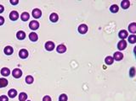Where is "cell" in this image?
Here are the masks:
<instances>
[{
    "label": "cell",
    "instance_id": "33",
    "mask_svg": "<svg viewBox=\"0 0 136 101\" xmlns=\"http://www.w3.org/2000/svg\"><path fill=\"white\" fill-rule=\"evenodd\" d=\"M3 10H4V8H3V5L0 4V14H1V13H3Z\"/></svg>",
    "mask_w": 136,
    "mask_h": 101
},
{
    "label": "cell",
    "instance_id": "32",
    "mask_svg": "<svg viewBox=\"0 0 136 101\" xmlns=\"http://www.w3.org/2000/svg\"><path fill=\"white\" fill-rule=\"evenodd\" d=\"M10 3H11L13 5H16L18 3H19V1H18V0H16V1H13V0H10Z\"/></svg>",
    "mask_w": 136,
    "mask_h": 101
},
{
    "label": "cell",
    "instance_id": "28",
    "mask_svg": "<svg viewBox=\"0 0 136 101\" xmlns=\"http://www.w3.org/2000/svg\"><path fill=\"white\" fill-rule=\"evenodd\" d=\"M67 100H68V97L65 93H62L59 97V101H67Z\"/></svg>",
    "mask_w": 136,
    "mask_h": 101
},
{
    "label": "cell",
    "instance_id": "19",
    "mask_svg": "<svg viewBox=\"0 0 136 101\" xmlns=\"http://www.w3.org/2000/svg\"><path fill=\"white\" fill-rule=\"evenodd\" d=\"M8 95L10 98H14V97L17 95V91L14 89H11L8 91Z\"/></svg>",
    "mask_w": 136,
    "mask_h": 101
},
{
    "label": "cell",
    "instance_id": "31",
    "mask_svg": "<svg viewBox=\"0 0 136 101\" xmlns=\"http://www.w3.org/2000/svg\"><path fill=\"white\" fill-rule=\"evenodd\" d=\"M3 23H4V18L0 16V25H3Z\"/></svg>",
    "mask_w": 136,
    "mask_h": 101
},
{
    "label": "cell",
    "instance_id": "20",
    "mask_svg": "<svg viewBox=\"0 0 136 101\" xmlns=\"http://www.w3.org/2000/svg\"><path fill=\"white\" fill-rule=\"evenodd\" d=\"M29 18H30V14H29L27 12L22 13L21 15V19L22 21H27V20L29 19Z\"/></svg>",
    "mask_w": 136,
    "mask_h": 101
},
{
    "label": "cell",
    "instance_id": "6",
    "mask_svg": "<svg viewBox=\"0 0 136 101\" xmlns=\"http://www.w3.org/2000/svg\"><path fill=\"white\" fill-rule=\"evenodd\" d=\"M32 16H33L35 19H39L42 16V11L39 9H34L32 10Z\"/></svg>",
    "mask_w": 136,
    "mask_h": 101
},
{
    "label": "cell",
    "instance_id": "1",
    "mask_svg": "<svg viewBox=\"0 0 136 101\" xmlns=\"http://www.w3.org/2000/svg\"><path fill=\"white\" fill-rule=\"evenodd\" d=\"M12 75L14 78H19L22 76V71L19 68H14V70L12 71Z\"/></svg>",
    "mask_w": 136,
    "mask_h": 101
},
{
    "label": "cell",
    "instance_id": "30",
    "mask_svg": "<svg viewBox=\"0 0 136 101\" xmlns=\"http://www.w3.org/2000/svg\"><path fill=\"white\" fill-rule=\"evenodd\" d=\"M52 100H51L50 96H49V95H46V96H44L43 98V101H51Z\"/></svg>",
    "mask_w": 136,
    "mask_h": 101
},
{
    "label": "cell",
    "instance_id": "22",
    "mask_svg": "<svg viewBox=\"0 0 136 101\" xmlns=\"http://www.w3.org/2000/svg\"><path fill=\"white\" fill-rule=\"evenodd\" d=\"M114 62V59L112 56H108L106 57V59H105V62H106V64H107V65H111V64L113 63Z\"/></svg>",
    "mask_w": 136,
    "mask_h": 101
},
{
    "label": "cell",
    "instance_id": "16",
    "mask_svg": "<svg viewBox=\"0 0 136 101\" xmlns=\"http://www.w3.org/2000/svg\"><path fill=\"white\" fill-rule=\"evenodd\" d=\"M16 37H17L18 40H24L26 38V33L22 30L18 31L17 34H16Z\"/></svg>",
    "mask_w": 136,
    "mask_h": 101
},
{
    "label": "cell",
    "instance_id": "26",
    "mask_svg": "<svg viewBox=\"0 0 136 101\" xmlns=\"http://www.w3.org/2000/svg\"><path fill=\"white\" fill-rule=\"evenodd\" d=\"M135 74H136L135 67H132L131 68H130V70H129V76H130V78H134V77L135 76Z\"/></svg>",
    "mask_w": 136,
    "mask_h": 101
},
{
    "label": "cell",
    "instance_id": "35",
    "mask_svg": "<svg viewBox=\"0 0 136 101\" xmlns=\"http://www.w3.org/2000/svg\"><path fill=\"white\" fill-rule=\"evenodd\" d=\"M27 101H31V100H27Z\"/></svg>",
    "mask_w": 136,
    "mask_h": 101
},
{
    "label": "cell",
    "instance_id": "9",
    "mask_svg": "<svg viewBox=\"0 0 136 101\" xmlns=\"http://www.w3.org/2000/svg\"><path fill=\"white\" fill-rule=\"evenodd\" d=\"M19 18V14H18L17 11H12L10 14V19L12 20V21H15V20L18 19Z\"/></svg>",
    "mask_w": 136,
    "mask_h": 101
},
{
    "label": "cell",
    "instance_id": "24",
    "mask_svg": "<svg viewBox=\"0 0 136 101\" xmlns=\"http://www.w3.org/2000/svg\"><path fill=\"white\" fill-rule=\"evenodd\" d=\"M128 42L131 44H135L136 43V36H135V35H131V36H129L128 37Z\"/></svg>",
    "mask_w": 136,
    "mask_h": 101
},
{
    "label": "cell",
    "instance_id": "4",
    "mask_svg": "<svg viewBox=\"0 0 136 101\" xmlns=\"http://www.w3.org/2000/svg\"><path fill=\"white\" fill-rule=\"evenodd\" d=\"M126 47H127V42L125 40H121L120 41L117 43V48H118V50L122 51V50H124Z\"/></svg>",
    "mask_w": 136,
    "mask_h": 101
},
{
    "label": "cell",
    "instance_id": "3",
    "mask_svg": "<svg viewBox=\"0 0 136 101\" xmlns=\"http://www.w3.org/2000/svg\"><path fill=\"white\" fill-rule=\"evenodd\" d=\"M87 31H88V26L85 24H82V25H80L79 26H78V32H79L80 34H82V35L86 34Z\"/></svg>",
    "mask_w": 136,
    "mask_h": 101
},
{
    "label": "cell",
    "instance_id": "34",
    "mask_svg": "<svg viewBox=\"0 0 136 101\" xmlns=\"http://www.w3.org/2000/svg\"><path fill=\"white\" fill-rule=\"evenodd\" d=\"M134 52H135V56H136V46L134 48Z\"/></svg>",
    "mask_w": 136,
    "mask_h": 101
},
{
    "label": "cell",
    "instance_id": "17",
    "mask_svg": "<svg viewBox=\"0 0 136 101\" xmlns=\"http://www.w3.org/2000/svg\"><path fill=\"white\" fill-rule=\"evenodd\" d=\"M1 74L3 75V77H7L10 74V70L8 68V67H3L1 70Z\"/></svg>",
    "mask_w": 136,
    "mask_h": 101
},
{
    "label": "cell",
    "instance_id": "2",
    "mask_svg": "<svg viewBox=\"0 0 136 101\" xmlns=\"http://www.w3.org/2000/svg\"><path fill=\"white\" fill-rule=\"evenodd\" d=\"M55 47V45L53 41H47L45 43V49L49 51H53Z\"/></svg>",
    "mask_w": 136,
    "mask_h": 101
},
{
    "label": "cell",
    "instance_id": "18",
    "mask_svg": "<svg viewBox=\"0 0 136 101\" xmlns=\"http://www.w3.org/2000/svg\"><path fill=\"white\" fill-rule=\"evenodd\" d=\"M29 39H30L32 41H37L38 39V35L36 34L35 32H32V33H30L29 34Z\"/></svg>",
    "mask_w": 136,
    "mask_h": 101
},
{
    "label": "cell",
    "instance_id": "15",
    "mask_svg": "<svg viewBox=\"0 0 136 101\" xmlns=\"http://www.w3.org/2000/svg\"><path fill=\"white\" fill-rule=\"evenodd\" d=\"M121 6H122V8L123 9H127L129 8L130 2L128 1V0H123V1H122V3H121Z\"/></svg>",
    "mask_w": 136,
    "mask_h": 101
},
{
    "label": "cell",
    "instance_id": "8",
    "mask_svg": "<svg viewBox=\"0 0 136 101\" xmlns=\"http://www.w3.org/2000/svg\"><path fill=\"white\" fill-rule=\"evenodd\" d=\"M118 36H119V38H121L122 40H125L127 37H128V31L125 30H120V31H119V33H118Z\"/></svg>",
    "mask_w": 136,
    "mask_h": 101
},
{
    "label": "cell",
    "instance_id": "11",
    "mask_svg": "<svg viewBox=\"0 0 136 101\" xmlns=\"http://www.w3.org/2000/svg\"><path fill=\"white\" fill-rule=\"evenodd\" d=\"M56 51H57V52H59V53H65L66 51H67V47H66V46L63 45V44H60V45H59L58 46H57Z\"/></svg>",
    "mask_w": 136,
    "mask_h": 101
},
{
    "label": "cell",
    "instance_id": "13",
    "mask_svg": "<svg viewBox=\"0 0 136 101\" xmlns=\"http://www.w3.org/2000/svg\"><path fill=\"white\" fill-rule=\"evenodd\" d=\"M128 30L129 32H131L132 34H135L136 33V23H131L128 25Z\"/></svg>",
    "mask_w": 136,
    "mask_h": 101
},
{
    "label": "cell",
    "instance_id": "21",
    "mask_svg": "<svg viewBox=\"0 0 136 101\" xmlns=\"http://www.w3.org/2000/svg\"><path fill=\"white\" fill-rule=\"evenodd\" d=\"M8 85V80L4 78H0V88H4Z\"/></svg>",
    "mask_w": 136,
    "mask_h": 101
},
{
    "label": "cell",
    "instance_id": "7",
    "mask_svg": "<svg viewBox=\"0 0 136 101\" xmlns=\"http://www.w3.org/2000/svg\"><path fill=\"white\" fill-rule=\"evenodd\" d=\"M112 57H113V59L116 61H121L123 58V54H122V52H120V51H117V52L114 53Z\"/></svg>",
    "mask_w": 136,
    "mask_h": 101
},
{
    "label": "cell",
    "instance_id": "23",
    "mask_svg": "<svg viewBox=\"0 0 136 101\" xmlns=\"http://www.w3.org/2000/svg\"><path fill=\"white\" fill-rule=\"evenodd\" d=\"M119 10V8L118 6H117V4H113L111 5V7H110V11H111V13H113V14H115V13H117Z\"/></svg>",
    "mask_w": 136,
    "mask_h": 101
},
{
    "label": "cell",
    "instance_id": "25",
    "mask_svg": "<svg viewBox=\"0 0 136 101\" xmlns=\"http://www.w3.org/2000/svg\"><path fill=\"white\" fill-rule=\"evenodd\" d=\"M27 99V94L26 93H21L19 94V100L20 101H26Z\"/></svg>",
    "mask_w": 136,
    "mask_h": 101
},
{
    "label": "cell",
    "instance_id": "27",
    "mask_svg": "<svg viewBox=\"0 0 136 101\" xmlns=\"http://www.w3.org/2000/svg\"><path fill=\"white\" fill-rule=\"evenodd\" d=\"M33 78H32V76H31V75H28V76H27V78H26V83L28 84H31L33 83Z\"/></svg>",
    "mask_w": 136,
    "mask_h": 101
},
{
    "label": "cell",
    "instance_id": "29",
    "mask_svg": "<svg viewBox=\"0 0 136 101\" xmlns=\"http://www.w3.org/2000/svg\"><path fill=\"white\" fill-rule=\"evenodd\" d=\"M0 101H9V98L5 95H2L0 96Z\"/></svg>",
    "mask_w": 136,
    "mask_h": 101
},
{
    "label": "cell",
    "instance_id": "5",
    "mask_svg": "<svg viewBox=\"0 0 136 101\" xmlns=\"http://www.w3.org/2000/svg\"><path fill=\"white\" fill-rule=\"evenodd\" d=\"M29 27L30 29H32V30H38V27H39V23L36 20H32V21L30 22L29 24Z\"/></svg>",
    "mask_w": 136,
    "mask_h": 101
},
{
    "label": "cell",
    "instance_id": "10",
    "mask_svg": "<svg viewBox=\"0 0 136 101\" xmlns=\"http://www.w3.org/2000/svg\"><path fill=\"white\" fill-rule=\"evenodd\" d=\"M19 56L22 59H26L28 56V51H27V50H26V49H21L19 52Z\"/></svg>",
    "mask_w": 136,
    "mask_h": 101
},
{
    "label": "cell",
    "instance_id": "12",
    "mask_svg": "<svg viewBox=\"0 0 136 101\" xmlns=\"http://www.w3.org/2000/svg\"><path fill=\"white\" fill-rule=\"evenodd\" d=\"M3 51H4V53L6 55L10 56V55L13 54V52H14V49H13V47L10 46H7L3 49Z\"/></svg>",
    "mask_w": 136,
    "mask_h": 101
},
{
    "label": "cell",
    "instance_id": "14",
    "mask_svg": "<svg viewBox=\"0 0 136 101\" xmlns=\"http://www.w3.org/2000/svg\"><path fill=\"white\" fill-rule=\"evenodd\" d=\"M49 19H50V21L53 22V23H55V22L58 21V19H59L58 14H55V13H52V14H50V16H49Z\"/></svg>",
    "mask_w": 136,
    "mask_h": 101
}]
</instances>
